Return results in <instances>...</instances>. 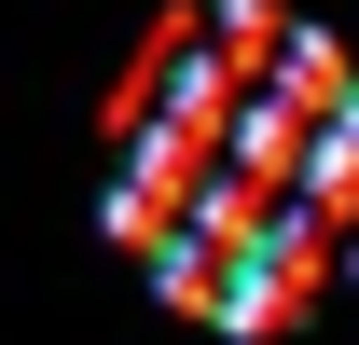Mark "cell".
<instances>
[{
	"label": "cell",
	"instance_id": "cell-1",
	"mask_svg": "<svg viewBox=\"0 0 359 345\" xmlns=\"http://www.w3.org/2000/svg\"><path fill=\"white\" fill-rule=\"evenodd\" d=\"M111 152V235L208 332H290L359 249V83L276 0L180 14Z\"/></svg>",
	"mask_w": 359,
	"mask_h": 345
}]
</instances>
